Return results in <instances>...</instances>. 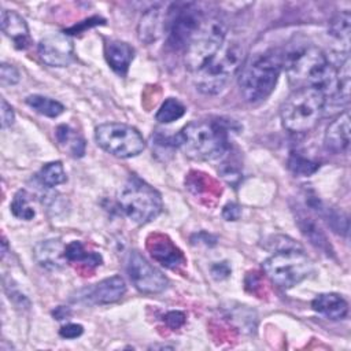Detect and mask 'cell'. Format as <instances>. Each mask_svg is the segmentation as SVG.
Masks as SVG:
<instances>
[{"label":"cell","instance_id":"1","mask_svg":"<svg viewBox=\"0 0 351 351\" xmlns=\"http://www.w3.org/2000/svg\"><path fill=\"white\" fill-rule=\"evenodd\" d=\"M282 67L285 69L291 84L296 88H315L325 96V104L335 96L336 70L328 56L313 44H299L282 55Z\"/></svg>","mask_w":351,"mask_h":351},{"label":"cell","instance_id":"2","mask_svg":"<svg viewBox=\"0 0 351 351\" xmlns=\"http://www.w3.org/2000/svg\"><path fill=\"white\" fill-rule=\"evenodd\" d=\"M182 152L199 162L219 159L229 148V132L219 121H192L176 136Z\"/></svg>","mask_w":351,"mask_h":351},{"label":"cell","instance_id":"3","mask_svg":"<svg viewBox=\"0 0 351 351\" xmlns=\"http://www.w3.org/2000/svg\"><path fill=\"white\" fill-rule=\"evenodd\" d=\"M282 70V55L277 51H263L250 56L241 66L239 88L248 103H259L274 90Z\"/></svg>","mask_w":351,"mask_h":351},{"label":"cell","instance_id":"4","mask_svg":"<svg viewBox=\"0 0 351 351\" xmlns=\"http://www.w3.org/2000/svg\"><path fill=\"white\" fill-rule=\"evenodd\" d=\"M325 111V96L315 88H296L281 107L282 126L291 133H307Z\"/></svg>","mask_w":351,"mask_h":351},{"label":"cell","instance_id":"5","mask_svg":"<svg viewBox=\"0 0 351 351\" xmlns=\"http://www.w3.org/2000/svg\"><path fill=\"white\" fill-rule=\"evenodd\" d=\"M244 63V49L239 43H226L221 51L206 66L193 74V82L199 92L204 95L221 93L230 78Z\"/></svg>","mask_w":351,"mask_h":351},{"label":"cell","instance_id":"6","mask_svg":"<svg viewBox=\"0 0 351 351\" xmlns=\"http://www.w3.org/2000/svg\"><path fill=\"white\" fill-rule=\"evenodd\" d=\"M118 203L126 217L138 225L151 222L162 211L160 193L137 176L129 177L123 184Z\"/></svg>","mask_w":351,"mask_h":351},{"label":"cell","instance_id":"7","mask_svg":"<svg viewBox=\"0 0 351 351\" xmlns=\"http://www.w3.org/2000/svg\"><path fill=\"white\" fill-rule=\"evenodd\" d=\"M226 38V23L219 16H208L191 38L185 48V66L195 74L221 51Z\"/></svg>","mask_w":351,"mask_h":351},{"label":"cell","instance_id":"8","mask_svg":"<svg viewBox=\"0 0 351 351\" xmlns=\"http://www.w3.org/2000/svg\"><path fill=\"white\" fill-rule=\"evenodd\" d=\"M262 266L269 280L282 289L295 287L314 271L311 259L302 248L276 251L263 262Z\"/></svg>","mask_w":351,"mask_h":351},{"label":"cell","instance_id":"9","mask_svg":"<svg viewBox=\"0 0 351 351\" xmlns=\"http://www.w3.org/2000/svg\"><path fill=\"white\" fill-rule=\"evenodd\" d=\"M95 140L99 147L117 158H133L143 152L145 141L140 132L126 123L106 122L95 129Z\"/></svg>","mask_w":351,"mask_h":351},{"label":"cell","instance_id":"10","mask_svg":"<svg viewBox=\"0 0 351 351\" xmlns=\"http://www.w3.org/2000/svg\"><path fill=\"white\" fill-rule=\"evenodd\" d=\"M203 19L204 14L195 3L171 4L166 15L167 47L173 51H185Z\"/></svg>","mask_w":351,"mask_h":351},{"label":"cell","instance_id":"11","mask_svg":"<svg viewBox=\"0 0 351 351\" xmlns=\"http://www.w3.org/2000/svg\"><path fill=\"white\" fill-rule=\"evenodd\" d=\"M126 270L130 281L141 293H160L167 288L169 281L165 274L148 263V261L137 251L129 254Z\"/></svg>","mask_w":351,"mask_h":351},{"label":"cell","instance_id":"12","mask_svg":"<svg viewBox=\"0 0 351 351\" xmlns=\"http://www.w3.org/2000/svg\"><path fill=\"white\" fill-rule=\"evenodd\" d=\"M38 56L51 67H66L74 60V44L66 33H52L38 43Z\"/></svg>","mask_w":351,"mask_h":351},{"label":"cell","instance_id":"13","mask_svg":"<svg viewBox=\"0 0 351 351\" xmlns=\"http://www.w3.org/2000/svg\"><path fill=\"white\" fill-rule=\"evenodd\" d=\"M126 292V284L121 276H112L82 291L80 299L90 304H110L118 302Z\"/></svg>","mask_w":351,"mask_h":351},{"label":"cell","instance_id":"14","mask_svg":"<svg viewBox=\"0 0 351 351\" xmlns=\"http://www.w3.org/2000/svg\"><path fill=\"white\" fill-rule=\"evenodd\" d=\"M325 148L332 154H343L350 147V114L346 110L326 128L324 136Z\"/></svg>","mask_w":351,"mask_h":351},{"label":"cell","instance_id":"15","mask_svg":"<svg viewBox=\"0 0 351 351\" xmlns=\"http://www.w3.org/2000/svg\"><path fill=\"white\" fill-rule=\"evenodd\" d=\"M151 256L160 265L176 269L184 263L182 252L171 243V240L163 234H151L147 243Z\"/></svg>","mask_w":351,"mask_h":351},{"label":"cell","instance_id":"16","mask_svg":"<svg viewBox=\"0 0 351 351\" xmlns=\"http://www.w3.org/2000/svg\"><path fill=\"white\" fill-rule=\"evenodd\" d=\"M1 30L12 41L16 49H26L30 43V33L25 19L15 11L3 10L1 11Z\"/></svg>","mask_w":351,"mask_h":351},{"label":"cell","instance_id":"17","mask_svg":"<svg viewBox=\"0 0 351 351\" xmlns=\"http://www.w3.org/2000/svg\"><path fill=\"white\" fill-rule=\"evenodd\" d=\"M166 15L167 11H163L158 7H152L144 12L140 19L137 34L140 41L151 44L156 41L163 33H166Z\"/></svg>","mask_w":351,"mask_h":351},{"label":"cell","instance_id":"18","mask_svg":"<svg viewBox=\"0 0 351 351\" xmlns=\"http://www.w3.org/2000/svg\"><path fill=\"white\" fill-rule=\"evenodd\" d=\"M104 56L108 66L118 75H125L133 60L134 49L125 41L110 40L104 44Z\"/></svg>","mask_w":351,"mask_h":351},{"label":"cell","instance_id":"19","mask_svg":"<svg viewBox=\"0 0 351 351\" xmlns=\"http://www.w3.org/2000/svg\"><path fill=\"white\" fill-rule=\"evenodd\" d=\"M64 247L60 240L41 241L34 247V258L45 269H60L66 261Z\"/></svg>","mask_w":351,"mask_h":351},{"label":"cell","instance_id":"20","mask_svg":"<svg viewBox=\"0 0 351 351\" xmlns=\"http://www.w3.org/2000/svg\"><path fill=\"white\" fill-rule=\"evenodd\" d=\"M311 307L329 319H341L348 313L347 300L337 293H319L311 302Z\"/></svg>","mask_w":351,"mask_h":351},{"label":"cell","instance_id":"21","mask_svg":"<svg viewBox=\"0 0 351 351\" xmlns=\"http://www.w3.org/2000/svg\"><path fill=\"white\" fill-rule=\"evenodd\" d=\"M298 225L303 236L318 250H321L326 255H332L333 250L319 225L306 213L298 211Z\"/></svg>","mask_w":351,"mask_h":351},{"label":"cell","instance_id":"22","mask_svg":"<svg viewBox=\"0 0 351 351\" xmlns=\"http://www.w3.org/2000/svg\"><path fill=\"white\" fill-rule=\"evenodd\" d=\"M59 145L74 158H81L85 154V140L69 125H59L55 132Z\"/></svg>","mask_w":351,"mask_h":351},{"label":"cell","instance_id":"23","mask_svg":"<svg viewBox=\"0 0 351 351\" xmlns=\"http://www.w3.org/2000/svg\"><path fill=\"white\" fill-rule=\"evenodd\" d=\"M26 104L33 108L36 112L49 117V118H56L64 111V106L51 97L41 96V95H32L26 97Z\"/></svg>","mask_w":351,"mask_h":351},{"label":"cell","instance_id":"24","mask_svg":"<svg viewBox=\"0 0 351 351\" xmlns=\"http://www.w3.org/2000/svg\"><path fill=\"white\" fill-rule=\"evenodd\" d=\"M64 258L69 262H82L88 266H99L101 263V256L96 252L86 251L81 241H71L64 247Z\"/></svg>","mask_w":351,"mask_h":351},{"label":"cell","instance_id":"25","mask_svg":"<svg viewBox=\"0 0 351 351\" xmlns=\"http://www.w3.org/2000/svg\"><path fill=\"white\" fill-rule=\"evenodd\" d=\"M350 32H351V15L347 10L336 14L330 19L329 33L332 37L340 41V44H343L346 49H348V44H350Z\"/></svg>","mask_w":351,"mask_h":351},{"label":"cell","instance_id":"26","mask_svg":"<svg viewBox=\"0 0 351 351\" xmlns=\"http://www.w3.org/2000/svg\"><path fill=\"white\" fill-rule=\"evenodd\" d=\"M38 178L47 188H53L66 182V171L62 162L56 160L44 165L38 173Z\"/></svg>","mask_w":351,"mask_h":351},{"label":"cell","instance_id":"27","mask_svg":"<svg viewBox=\"0 0 351 351\" xmlns=\"http://www.w3.org/2000/svg\"><path fill=\"white\" fill-rule=\"evenodd\" d=\"M185 114V106L176 97L166 99L159 107L155 118L160 123H171Z\"/></svg>","mask_w":351,"mask_h":351},{"label":"cell","instance_id":"28","mask_svg":"<svg viewBox=\"0 0 351 351\" xmlns=\"http://www.w3.org/2000/svg\"><path fill=\"white\" fill-rule=\"evenodd\" d=\"M11 213L19 218V219H25V221H30L34 217V208L30 206V199L26 191L21 189L18 191L11 202Z\"/></svg>","mask_w":351,"mask_h":351},{"label":"cell","instance_id":"29","mask_svg":"<svg viewBox=\"0 0 351 351\" xmlns=\"http://www.w3.org/2000/svg\"><path fill=\"white\" fill-rule=\"evenodd\" d=\"M288 167L293 174L299 177H307L314 174L318 170L319 165L298 152H293L288 159Z\"/></svg>","mask_w":351,"mask_h":351},{"label":"cell","instance_id":"30","mask_svg":"<svg viewBox=\"0 0 351 351\" xmlns=\"http://www.w3.org/2000/svg\"><path fill=\"white\" fill-rule=\"evenodd\" d=\"M0 80L4 85H14L21 80V74L18 69L8 63H1L0 66Z\"/></svg>","mask_w":351,"mask_h":351},{"label":"cell","instance_id":"31","mask_svg":"<svg viewBox=\"0 0 351 351\" xmlns=\"http://www.w3.org/2000/svg\"><path fill=\"white\" fill-rule=\"evenodd\" d=\"M163 321L165 324L171 328V329H178L181 328L184 324H185V314L182 311H178V310H173V311H169L165 317H163Z\"/></svg>","mask_w":351,"mask_h":351},{"label":"cell","instance_id":"32","mask_svg":"<svg viewBox=\"0 0 351 351\" xmlns=\"http://www.w3.org/2000/svg\"><path fill=\"white\" fill-rule=\"evenodd\" d=\"M82 332H84L82 325H80V324H66L64 326L60 328L59 335L63 339H77L78 336L82 335Z\"/></svg>","mask_w":351,"mask_h":351},{"label":"cell","instance_id":"33","mask_svg":"<svg viewBox=\"0 0 351 351\" xmlns=\"http://www.w3.org/2000/svg\"><path fill=\"white\" fill-rule=\"evenodd\" d=\"M15 115L12 107L5 101V99H1V125L3 128H8L14 123Z\"/></svg>","mask_w":351,"mask_h":351},{"label":"cell","instance_id":"34","mask_svg":"<svg viewBox=\"0 0 351 351\" xmlns=\"http://www.w3.org/2000/svg\"><path fill=\"white\" fill-rule=\"evenodd\" d=\"M222 215L226 221H237L241 215V208L236 203H228L222 210Z\"/></svg>","mask_w":351,"mask_h":351},{"label":"cell","instance_id":"35","mask_svg":"<svg viewBox=\"0 0 351 351\" xmlns=\"http://www.w3.org/2000/svg\"><path fill=\"white\" fill-rule=\"evenodd\" d=\"M211 271H213V276L217 277V278H223V277H228L229 273H230V269L226 263H217L211 267Z\"/></svg>","mask_w":351,"mask_h":351},{"label":"cell","instance_id":"36","mask_svg":"<svg viewBox=\"0 0 351 351\" xmlns=\"http://www.w3.org/2000/svg\"><path fill=\"white\" fill-rule=\"evenodd\" d=\"M53 315H55L56 319H63V318H66V317L69 315V310L64 308L63 306H60V307H58V308L53 311Z\"/></svg>","mask_w":351,"mask_h":351}]
</instances>
